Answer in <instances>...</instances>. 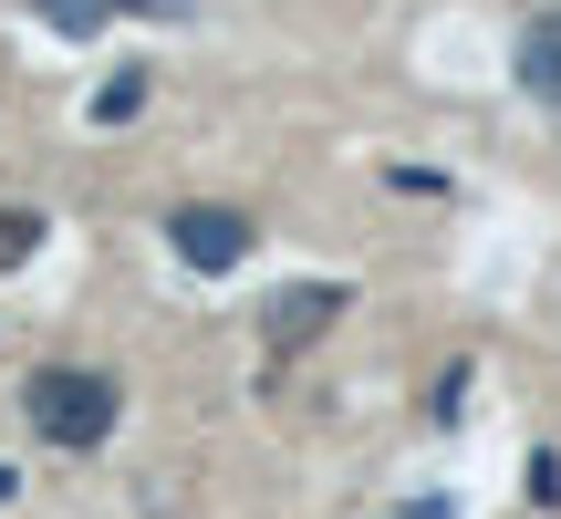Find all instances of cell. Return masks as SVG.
Listing matches in <instances>:
<instances>
[{"label": "cell", "mask_w": 561, "mask_h": 519, "mask_svg": "<svg viewBox=\"0 0 561 519\" xmlns=\"http://www.w3.org/2000/svg\"><path fill=\"white\" fill-rule=\"evenodd\" d=\"M21 416H32V437H53V447H104L115 416H125V384L94 374V364H42V374L21 384Z\"/></svg>", "instance_id": "cell-1"}, {"label": "cell", "mask_w": 561, "mask_h": 519, "mask_svg": "<svg viewBox=\"0 0 561 519\" xmlns=\"http://www.w3.org/2000/svg\"><path fill=\"white\" fill-rule=\"evenodd\" d=\"M167 240H178L187 270H240V260H250V219H240V208H178Z\"/></svg>", "instance_id": "cell-2"}, {"label": "cell", "mask_w": 561, "mask_h": 519, "mask_svg": "<svg viewBox=\"0 0 561 519\" xmlns=\"http://www.w3.org/2000/svg\"><path fill=\"white\" fill-rule=\"evenodd\" d=\"M343 301H354V291H343V280H312V291H280L271 312H261V322H271V354H291V343H312L322 322L343 312Z\"/></svg>", "instance_id": "cell-3"}, {"label": "cell", "mask_w": 561, "mask_h": 519, "mask_svg": "<svg viewBox=\"0 0 561 519\" xmlns=\"http://www.w3.org/2000/svg\"><path fill=\"white\" fill-rule=\"evenodd\" d=\"M520 83H530L541 104H561V11H551V21H530V32H520Z\"/></svg>", "instance_id": "cell-4"}, {"label": "cell", "mask_w": 561, "mask_h": 519, "mask_svg": "<svg viewBox=\"0 0 561 519\" xmlns=\"http://www.w3.org/2000/svg\"><path fill=\"white\" fill-rule=\"evenodd\" d=\"M32 11H42V21H53V32H62V42H94V32H104V21H115V0H32Z\"/></svg>", "instance_id": "cell-5"}, {"label": "cell", "mask_w": 561, "mask_h": 519, "mask_svg": "<svg viewBox=\"0 0 561 519\" xmlns=\"http://www.w3.org/2000/svg\"><path fill=\"white\" fill-rule=\"evenodd\" d=\"M125 115H146V73H115V83H94V125H125Z\"/></svg>", "instance_id": "cell-6"}, {"label": "cell", "mask_w": 561, "mask_h": 519, "mask_svg": "<svg viewBox=\"0 0 561 519\" xmlns=\"http://www.w3.org/2000/svg\"><path fill=\"white\" fill-rule=\"evenodd\" d=\"M32 240H42L32 208H0V270H21V260H32Z\"/></svg>", "instance_id": "cell-7"}, {"label": "cell", "mask_w": 561, "mask_h": 519, "mask_svg": "<svg viewBox=\"0 0 561 519\" xmlns=\"http://www.w3.org/2000/svg\"><path fill=\"white\" fill-rule=\"evenodd\" d=\"M115 11H157V21H187V0H115Z\"/></svg>", "instance_id": "cell-8"}, {"label": "cell", "mask_w": 561, "mask_h": 519, "mask_svg": "<svg viewBox=\"0 0 561 519\" xmlns=\"http://www.w3.org/2000/svg\"><path fill=\"white\" fill-rule=\"evenodd\" d=\"M0 509H11V468H0Z\"/></svg>", "instance_id": "cell-9"}]
</instances>
